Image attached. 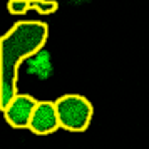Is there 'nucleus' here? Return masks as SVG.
I'll return each mask as SVG.
<instances>
[{"instance_id":"obj_1","label":"nucleus","mask_w":149,"mask_h":149,"mask_svg":"<svg viewBox=\"0 0 149 149\" xmlns=\"http://www.w3.org/2000/svg\"><path fill=\"white\" fill-rule=\"evenodd\" d=\"M49 25L40 20L14 24L0 37V109L19 94V69L47 44Z\"/></svg>"},{"instance_id":"obj_2","label":"nucleus","mask_w":149,"mask_h":149,"mask_svg":"<svg viewBox=\"0 0 149 149\" xmlns=\"http://www.w3.org/2000/svg\"><path fill=\"white\" fill-rule=\"evenodd\" d=\"M61 129L69 132H86L94 117V106L82 94H64L55 99Z\"/></svg>"},{"instance_id":"obj_3","label":"nucleus","mask_w":149,"mask_h":149,"mask_svg":"<svg viewBox=\"0 0 149 149\" xmlns=\"http://www.w3.org/2000/svg\"><path fill=\"white\" fill-rule=\"evenodd\" d=\"M37 99L27 92H19L5 107L2 109L3 119L14 129H29L34 109L37 106Z\"/></svg>"},{"instance_id":"obj_4","label":"nucleus","mask_w":149,"mask_h":149,"mask_svg":"<svg viewBox=\"0 0 149 149\" xmlns=\"http://www.w3.org/2000/svg\"><path fill=\"white\" fill-rule=\"evenodd\" d=\"M59 129H61V121H59L55 101H39L29 124V131L37 136H49Z\"/></svg>"},{"instance_id":"obj_5","label":"nucleus","mask_w":149,"mask_h":149,"mask_svg":"<svg viewBox=\"0 0 149 149\" xmlns=\"http://www.w3.org/2000/svg\"><path fill=\"white\" fill-rule=\"evenodd\" d=\"M30 7L37 14L50 15V14H55L59 10V3L55 0H30Z\"/></svg>"},{"instance_id":"obj_6","label":"nucleus","mask_w":149,"mask_h":149,"mask_svg":"<svg viewBox=\"0 0 149 149\" xmlns=\"http://www.w3.org/2000/svg\"><path fill=\"white\" fill-rule=\"evenodd\" d=\"M7 8L12 15H24L25 12L32 10L30 0H10L7 3Z\"/></svg>"}]
</instances>
